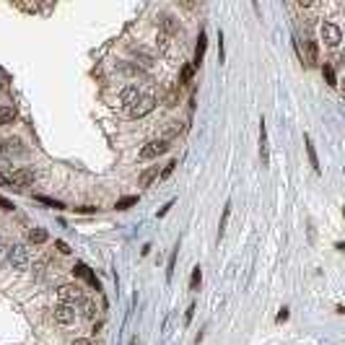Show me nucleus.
Masks as SVG:
<instances>
[{
    "instance_id": "nucleus-34",
    "label": "nucleus",
    "mask_w": 345,
    "mask_h": 345,
    "mask_svg": "<svg viewBox=\"0 0 345 345\" xmlns=\"http://www.w3.org/2000/svg\"><path fill=\"white\" fill-rule=\"evenodd\" d=\"M0 208H3V210H13V203H10L8 198H3V195H0Z\"/></svg>"
},
{
    "instance_id": "nucleus-6",
    "label": "nucleus",
    "mask_w": 345,
    "mask_h": 345,
    "mask_svg": "<svg viewBox=\"0 0 345 345\" xmlns=\"http://www.w3.org/2000/svg\"><path fill=\"white\" fill-rule=\"evenodd\" d=\"M52 319L57 322V325H63V327L73 325V322H75V306H68V304H57V306L52 309Z\"/></svg>"
},
{
    "instance_id": "nucleus-9",
    "label": "nucleus",
    "mask_w": 345,
    "mask_h": 345,
    "mask_svg": "<svg viewBox=\"0 0 345 345\" xmlns=\"http://www.w3.org/2000/svg\"><path fill=\"white\" fill-rule=\"evenodd\" d=\"M301 60H304L306 65H317V63H319V44H317L314 39H306V42H304Z\"/></svg>"
},
{
    "instance_id": "nucleus-12",
    "label": "nucleus",
    "mask_w": 345,
    "mask_h": 345,
    "mask_svg": "<svg viewBox=\"0 0 345 345\" xmlns=\"http://www.w3.org/2000/svg\"><path fill=\"white\" fill-rule=\"evenodd\" d=\"M260 158H262V166L270 164V153H268V130H265V120L260 122Z\"/></svg>"
},
{
    "instance_id": "nucleus-14",
    "label": "nucleus",
    "mask_w": 345,
    "mask_h": 345,
    "mask_svg": "<svg viewBox=\"0 0 345 345\" xmlns=\"http://www.w3.org/2000/svg\"><path fill=\"white\" fill-rule=\"evenodd\" d=\"M205 47H208V37H205V31H200V34H198V47H195V63H192V68H198V65L203 63Z\"/></svg>"
},
{
    "instance_id": "nucleus-32",
    "label": "nucleus",
    "mask_w": 345,
    "mask_h": 345,
    "mask_svg": "<svg viewBox=\"0 0 345 345\" xmlns=\"http://www.w3.org/2000/svg\"><path fill=\"white\" fill-rule=\"evenodd\" d=\"M55 247H57V252H60V255H70V247H68L65 241H55Z\"/></svg>"
},
{
    "instance_id": "nucleus-1",
    "label": "nucleus",
    "mask_w": 345,
    "mask_h": 345,
    "mask_svg": "<svg viewBox=\"0 0 345 345\" xmlns=\"http://www.w3.org/2000/svg\"><path fill=\"white\" fill-rule=\"evenodd\" d=\"M34 179H37V171L21 166V169H13L10 174H0V185L3 187H29V185H34Z\"/></svg>"
},
{
    "instance_id": "nucleus-38",
    "label": "nucleus",
    "mask_w": 345,
    "mask_h": 345,
    "mask_svg": "<svg viewBox=\"0 0 345 345\" xmlns=\"http://www.w3.org/2000/svg\"><path fill=\"white\" fill-rule=\"evenodd\" d=\"M75 210H78V213H94L96 208H88V205H83V208H75Z\"/></svg>"
},
{
    "instance_id": "nucleus-13",
    "label": "nucleus",
    "mask_w": 345,
    "mask_h": 345,
    "mask_svg": "<svg viewBox=\"0 0 345 345\" xmlns=\"http://www.w3.org/2000/svg\"><path fill=\"white\" fill-rule=\"evenodd\" d=\"M153 179H158V166H148L140 171V177H138V187H151Z\"/></svg>"
},
{
    "instance_id": "nucleus-23",
    "label": "nucleus",
    "mask_w": 345,
    "mask_h": 345,
    "mask_svg": "<svg viewBox=\"0 0 345 345\" xmlns=\"http://www.w3.org/2000/svg\"><path fill=\"white\" fill-rule=\"evenodd\" d=\"M200 280H203V270H200V265L192 270V275H190V291H198L200 288Z\"/></svg>"
},
{
    "instance_id": "nucleus-36",
    "label": "nucleus",
    "mask_w": 345,
    "mask_h": 345,
    "mask_svg": "<svg viewBox=\"0 0 345 345\" xmlns=\"http://www.w3.org/2000/svg\"><path fill=\"white\" fill-rule=\"evenodd\" d=\"M288 319V309H280V314H278V322H285Z\"/></svg>"
},
{
    "instance_id": "nucleus-20",
    "label": "nucleus",
    "mask_w": 345,
    "mask_h": 345,
    "mask_svg": "<svg viewBox=\"0 0 345 345\" xmlns=\"http://www.w3.org/2000/svg\"><path fill=\"white\" fill-rule=\"evenodd\" d=\"M135 203H138V195H128V198H120L117 203H114V208H117V210H128V208H133Z\"/></svg>"
},
{
    "instance_id": "nucleus-26",
    "label": "nucleus",
    "mask_w": 345,
    "mask_h": 345,
    "mask_svg": "<svg viewBox=\"0 0 345 345\" xmlns=\"http://www.w3.org/2000/svg\"><path fill=\"white\" fill-rule=\"evenodd\" d=\"M83 317H88V319L96 317V304L94 301H86V298H83Z\"/></svg>"
},
{
    "instance_id": "nucleus-27",
    "label": "nucleus",
    "mask_w": 345,
    "mask_h": 345,
    "mask_svg": "<svg viewBox=\"0 0 345 345\" xmlns=\"http://www.w3.org/2000/svg\"><path fill=\"white\" fill-rule=\"evenodd\" d=\"M177 255H179V247L171 252V257H169V268H166V278L171 280V275H174V265H177Z\"/></svg>"
},
{
    "instance_id": "nucleus-16",
    "label": "nucleus",
    "mask_w": 345,
    "mask_h": 345,
    "mask_svg": "<svg viewBox=\"0 0 345 345\" xmlns=\"http://www.w3.org/2000/svg\"><path fill=\"white\" fill-rule=\"evenodd\" d=\"M47 239H50L47 228H39V226H34L31 231H29V241H31V244H44Z\"/></svg>"
},
{
    "instance_id": "nucleus-30",
    "label": "nucleus",
    "mask_w": 345,
    "mask_h": 345,
    "mask_svg": "<svg viewBox=\"0 0 345 345\" xmlns=\"http://www.w3.org/2000/svg\"><path fill=\"white\" fill-rule=\"evenodd\" d=\"M156 42H158V50H161V52H169V37L158 34V39H156Z\"/></svg>"
},
{
    "instance_id": "nucleus-33",
    "label": "nucleus",
    "mask_w": 345,
    "mask_h": 345,
    "mask_svg": "<svg viewBox=\"0 0 345 345\" xmlns=\"http://www.w3.org/2000/svg\"><path fill=\"white\" fill-rule=\"evenodd\" d=\"M192 317H195V304H190V306H187V312H185V325H190Z\"/></svg>"
},
{
    "instance_id": "nucleus-15",
    "label": "nucleus",
    "mask_w": 345,
    "mask_h": 345,
    "mask_svg": "<svg viewBox=\"0 0 345 345\" xmlns=\"http://www.w3.org/2000/svg\"><path fill=\"white\" fill-rule=\"evenodd\" d=\"M18 117V112H16V107H8V104H3L0 107V128H3V125H10Z\"/></svg>"
},
{
    "instance_id": "nucleus-5",
    "label": "nucleus",
    "mask_w": 345,
    "mask_h": 345,
    "mask_svg": "<svg viewBox=\"0 0 345 345\" xmlns=\"http://www.w3.org/2000/svg\"><path fill=\"white\" fill-rule=\"evenodd\" d=\"M322 39H325L327 47H338L343 42V29L338 24H332V21H325L322 24Z\"/></svg>"
},
{
    "instance_id": "nucleus-21",
    "label": "nucleus",
    "mask_w": 345,
    "mask_h": 345,
    "mask_svg": "<svg viewBox=\"0 0 345 345\" xmlns=\"http://www.w3.org/2000/svg\"><path fill=\"white\" fill-rule=\"evenodd\" d=\"M228 215H231V203H226V205H223V215H221V223H218V239H221V236H223V231H226Z\"/></svg>"
},
{
    "instance_id": "nucleus-24",
    "label": "nucleus",
    "mask_w": 345,
    "mask_h": 345,
    "mask_svg": "<svg viewBox=\"0 0 345 345\" xmlns=\"http://www.w3.org/2000/svg\"><path fill=\"white\" fill-rule=\"evenodd\" d=\"M192 73H195V68H192V65H185V68H182V73H179V86L190 83V80H192Z\"/></svg>"
},
{
    "instance_id": "nucleus-4",
    "label": "nucleus",
    "mask_w": 345,
    "mask_h": 345,
    "mask_svg": "<svg viewBox=\"0 0 345 345\" xmlns=\"http://www.w3.org/2000/svg\"><path fill=\"white\" fill-rule=\"evenodd\" d=\"M169 151V140H151V143H145L143 148H140V161H151V158H156V156H161V153H166Z\"/></svg>"
},
{
    "instance_id": "nucleus-10",
    "label": "nucleus",
    "mask_w": 345,
    "mask_h": 345,
    "mask_svg": "<svg viewBox=\"0 0 345 345\" xmlns=\"http://www.w3.org/2000/svg\"><path fill=\"white\" fill-rule=\"evenodd\" d=\"M179 31H182V26L174 16H169V13L161 16V34H164V37H171V34H179Z\"/></svg>"
},
{
    "instance_id": "nucleus-3",
    "label": "nucleus",
    "mask_w": 345,
    "mask_h": 345,
    "mask_svg": "<svg viewBox=\"0 0 345 345\" xmlns=\"http://www.w3.org/2000/svg\"><path fill=\"white\" fill-rule=\"evenodd\" d=\"M57 298H60V304L75 306V304H83V291H80V285H60Z\"/></svg>"
},
{
    "instance_id": "nucleus-22",
    "label": "nucleus",
    "mask_w": 345,
    "mask_h": 345,
    "mask_svg": "<svg viewBox=\"0 0 345 345\" xmlns=\"http://www.w3.org/2000/svg\"><path fill=\"white\" fill-rule=\"evenodd\" d=\"M322 75H325V80L330 86H338V78H335V70H332V65L330 63H325L322 65Z\"/></svg>"
},
{
    "instance_id": "nucleus-17",
    "label": "nucleus",
    "mask_w": 345,
    "mask_h": 345,
    "mask_svg": "<svg viewBox=\"0 0 345 345\" xmlns=\"http://www.w3.org/2000/svg\"><path fill=\"white\" fill-rule=\"evenodd\" d=\"M304 143H306V153H309V164L314 166V171H319L322 166H319V158H317V151H314V143H312V138H304Z\"/></svg>"
},
{
    "instance_id": "nucleus-19",
    "label": "nucleus",
    "mask_w": 345,
    "mask_h": 345,
    "mask_svg": "<svg viewBox=\"0 0 345 345\" xmlns=\"http://www.w3.org/2000/svg\"><path fill=\"white\" fill-rule=\"evenodd\" d=\"M133 55H135V57H140V63H143L145 68H151V65H153V55H151V52H145L143 47H133Z\"/></svg>"
},
{
    "instance_id": "nucleus-8",
    "label": "nucleus",
    "mask_w": 345,
    "mask_h": 345,
    "mask_svg": "<svg viewBox=\"0 0 345 345\" xmlns=\"http://www.w3.org/2000/svg\"><path fill=\"white\" fill-rule=\"evenodd\" d=\"M73 275H78V278H83L88 285H91V288H96V291H101V283H99V278H96V275L94 273H91L86 265H83V262H75V268H73Z\"/></svg>"
},
{
    "instance_id": "nucleus-18",
    "label": "nucleus",
    "mask_w": 345,
    "mask_h": 345,
    "mask_svg": "<svg viewBox=\"0 0 345 345\" xmlns=\"http://www.w3.org/2000/svg\"><path fill=\"white\" fill-rule=\"evenodd\" d=\"M34 200L42 203V205H47V208H55V210H63L65 205L60 200H55V198H47V195H34Z\"/></svg>"
},
{
    "instance_id": "nucleus-7",
    "label": "nucleus",
    "mask_w": 345,
    "mask_h": 345,
    "mask_svg": "<svg viewBox=\"0 0 345 345\" xmlns=\"http://www.w3.org/2000/svg\"><path fill=\"white\" fill-rule=\"evenodd\" d=\"M153 107H156V99L153 96H140L130 107V117H145L148 112H153Z\"/></svg>"
},
{
    "instance_id": "nucleus-28",
    "label": "nucleus",
    "mask_w": 345,
    "mask_h": 345,
    "mask_svg": "<svg viewBox=\"0 0 345 345\" xmlns=\"http://www.w3.org/2000/svg\"><path fill=\"white\" fill-rule=\"evenodd\" d=\"M8 244H3V241H0V268H3L5 265V262H8Z\"/></svg>"
},
{
    "instance_id": "nucleus-37",
    "label": "nucleus",
    "mask_w": 345,
    "mask_h": 345,
    "mask_svg": "<svg viewBox=\"0 0 345 345\" xmlns=\"http://www.w3.org/2000/svg\"><path fill=\"white\" fill-rule=\"evenodd\" d=\"M73 345H91V340H86V338H78V340H73Z\"/></svg>"
},
{
    "instance_id": "nucleus-11",
    "label": "nucleus",
    "mask_w": 345,
    "mask_h": 345,
    "mask_svg": "<svg viewBox=\"0 0 345 345\" xmlns=\"http://www.w3.org/2000/svg\"><path fill=\"white\" fill-rule=\"evenodd\" d=\"M138 99H140V91H138V86H125L120 91V104L122 107H133Z\"/></svg>"
},
{
    "instance_id": "nucleus-29",
    "label": "nucleus",
    "mask_w": 345,
    "mask_h": 345,
    "mask_svg": "<svg viewBox=\"0 0 345 345\" xmlns=\"http://www.w3.org/2000/svg\"><path fill=\"white\" fill-rule=\"evenodd\" d=\"M174 169H177V161H169V164L164 166V171H161L158 177H161V179H166V177H169V174H171V171H174Z\"/></svg>"
},
{
    "instance_id": "nucleus-2",
    "label": "nucleus",
    "mask_w": 345,
    "mask_h": 345,
    "mask_svg": "<svg viewBox=\"0 0 345 345\" xmlns=\"http://www.w3.org/2000/svg\"><path fill=\"white\" fill-rule=\"evenodd\" d=\"M8 262L13 265L16 270H26L29 262H31V252L26 244H13L8 249Z\"/></svg>"
},
{
    "instance_id": "nucleus-25",
    "label": "nucleus",
    "mask_w": 345,
    "mask_h": 345,
    "mask_svg": "<svg viewBox=\"0 0 345 345\" xmlns=\"http://www.w3.org/2000/svg\"><path fill=\"white\" fill-rule=\"evenodd\" d=\"M179 133H182V125H179V122H169V128H166V138H164V140H171V138L179 135Z\"/></svg>"
},
{
    "instance_id": "nucleus-35",
    "label": "nucleus",
    "mask_w": 345,
    "mask_h": 345,
    "mask_svg": "<svg viewBox=\"0 0 345 345\" xmlns=\"http://www.w3.org/2000/svg\"><path fill=\"white\" fill-rule=\"evenodd\" d=\"M218 60L223 63V34H218Z\"/></svg>"
},
{
    "instance_id": "nucleus-31",
    "label": "nucleus",
    "mask_w": 345,
    "mask_h": 345,
    "mask_svg": "<svg viewBox=\"0 0 345 345\" xmlns=\"http://www.w3.org/2000/svg\"><path fill=\"white\" fill-rule=\"evenodd\" d=\"M166 107H177V88H171V91H169V96H166Z\"/></svg>"
}]
</instances>
